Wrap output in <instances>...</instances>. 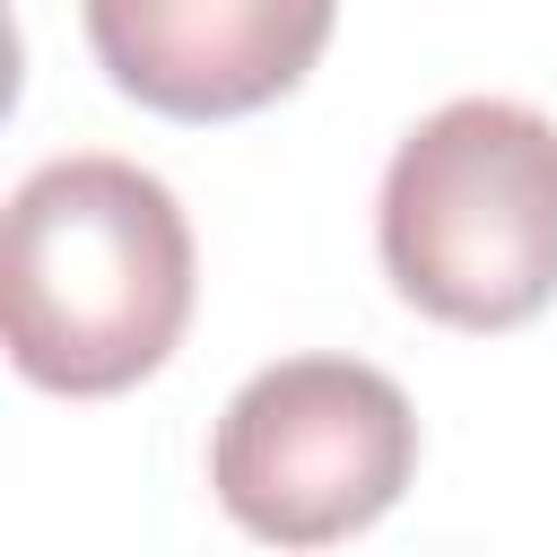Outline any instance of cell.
Instances as JSON below:
<instances>
[{
	"mask_svg": "<svg viewBox=\"0 0 557 557\" xmlns=\"http://www.w3.org/2000/svg\"><path fill=\"white\" fill-rule=\"evenodd\" d=\"M183 200L131 157H52L17 183L0 226L9 366L44 392L104 400L148 383L191 322Z\"/></svg>",
	"mask_w": 557,
	"mask_h": 557,
	"instance_id": "cell-1",
	"label": "cell"
},
{
	"mask_svg": "<svg viewBox=\"0 0 557 557\" xmlns=\"http://www.w3.org/2000/svg\"><path fill=\"white\" fill-rule=\"evenodd\" d=\"M383 278L453 331H513L557 305V122L513 96L426 113L374 200Z\"/></svg>",
	"mask_w": 557,
	"mask_h": 557,
	"instance_id": "cell-2",
	"label": "cell"
},
{
	"mask_svg": "<svg viewBox=\"0 0 557 557\" xmlns=\"http://www.w3.org/2000/svg\"><path fill=\"white\" fill-rule=\"evenodd\" d=\"M409 470H418V409L383 366L357 357L261 366L209 435L218 505L270 548H331L383 522Z\"/></svg>",
	"mask_w": 557,
	"mask_h": 557,
	"instance_id": "cell-3",
	"label": "cell"
},
{
	"mask_svg": "<svg viewBox=\"0 0 557 557\" xmlns=\"http://www.w3.org/2000/svg\"><path fill=\"white\" fill-rule=\"evenodd\" d=\"M331 17L339 0H87V44L148 113L235 122L322 61Z\"/></svg>",
	"mask_w": 557,
	"mask_h": 557,
	"instance_id": "cell-4",
	"label": "cell"
}]
</instances>
